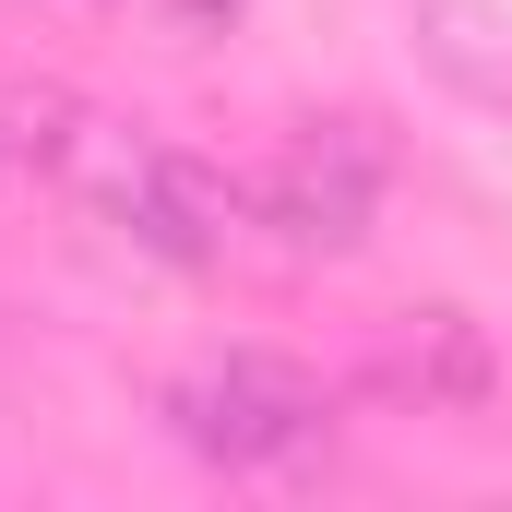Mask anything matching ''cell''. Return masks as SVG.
I'll return each instance as SVG.
<instances>
[{
    "label": "cell",
    "mask_w": 512,
    "mask_h": 512,
    "mask_svg": "<svg viewBox=\"0 0 512 512\" xmlns=\"http://www.w3.org/2000/svg\"><path fill=\"white\" fill-rule=\"evenodd\" d=\"M167 429L191 441V453H215V465H298L310 441H322V393L298 382V370H274V358H227V370H203V382L167 393Z\"/></svg>",
    "instance_id": "cell-1"
},
{
    "label": "cell",
    "mask_w": 512,
    "mask_h": 512,
    "mask_svg": "<svg viewBox=\"0 0 512 512\" xmlns=\"http://www.w3.org/2000/svg\"><path fill=\"white\" fill-rule=\"evenodd\" d=\"M370 191H382V143H358V120H334L251 191V215L286 251H358L370 239Z\"/></svg>",
    "instance_id": "cell-2"
},
{
    "label": "cell",
    "mask_w": 512,
    "mask_h": 512,
    "mask_svg": "<svg viewBox=\"0 0 512 512\" xmlns=\"http://www.w3.org/2000/svg\"><path fill=\"white\" fill-rule=\"evenodd\" d=\"M382 393H405L417 417H477L501 393V358L465 310H393L382 334Z\"/></svg>",
    "instance_id": "cell-3"
},
{
    "label": "cell",
    "mask_w": 512,
    "mask_h": 512,
    "mask_svg": "<svg viewBox=\"0 0 512 512\" xmlns=\"http://www.w3.org/2000/svg\"><path fill=\"white\" fill-rule=\"evenodd\" d=\"M0 191H12V131H0Z\"/></svg>",
    "instance_id": "cell-4"
}]
</instances>
